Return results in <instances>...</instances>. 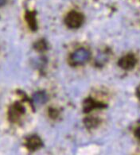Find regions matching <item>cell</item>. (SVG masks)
<instances>
[{
	"mask_svg": "<svg viewBox=\"0 0 140 155\" xmlns=\"http://www.w3.org/2000/svg\"><path fill=\"white\" fill-rule=\"evenodd\" d=\"M49 116L52 117L53 119H55L56 117L58 116V111L56 109H49Z\"/></svg>",
	"mask_w": 140,
	"mask_h": 155,
	"instance_id": "obj_11",
	"label": "cell"
},
{
	"mask_svg": "<svg viewBox=\"0 0 140 155\" xmlns=\"http://www.w3.org/2000/svg\"><path fill=\"white\" fill-rule=\"evenodd\" d=\"M90 58V52L81 48L72 53L69 58V64L72 66H78L85 64Z\"/></svg>",
	"mask_w": 140,
	"mask_h": 155,
	"instance_id": "obj_1",
	"label": "cell"
},
{
	"mask_svg": "<svg viewBox=\"0 0 140 155\" xmlns=\"http://www.w3.org/2000/svg\"><path fill=\"white\" fill-rule=\"evenodd\" d=\"M33 100L36 104H42L46 102L47 100H48V96L45 91H37L36 93H34V96H33Z\"/></svg>",
	"mask_w": 140,
	"mask_h": 155,
	"instance_id": "obj_8",
	"label": "cell"
},
{
	"mask_svg": "<svg viewBox=\"0 0 140 155\" xmlns=\"http://www.w3.org/2000/svg\"><path fill=\"white\" fill-rule=\"evenodd\" d=\"M135 137L138 138V140H140V127L135 130Z\"/></svg>",
	"mask_w": 140,
	"mask_h": 155,
	"instance_id": "obj_12",
	"label": "cell"
},
{
	"mask_svg": "<svg viewBox=\"0 0 140 155\" xmlns=\"http://www.w3.org/2000/svg\"><path fill=\"white\" fill-rule=\"evenodd\" d=\"M84 15L80 12L72 11H70L68 15H66L65 18V23L69 29H78L82 26L84 22Z\"/></svg>",
	"mask_w": 140,
	"mask_h": 155,
	"instance_id": "obj_2",
	"label": "cell"
},
{
	"mask_svg": "<svg viewBox=\"0 0 140 155\" xmlns=\"http://www.w3.org/2000/svg\"><path fill=\"white\" fill-rule=\"evenodd\" d=\"M99 123H100V120L96 118H93V117H88L85 119V127L88 129L95 127L96 126L99 125Z\"/></svg>",
	"mask_w": 140,
	"mask_h": 155,
	"instance_id": "obj_9",
	"label": "cell"
},
{
	"mask_svg": "<svg viewBox=\"0 0 140 155\" xmlns=\"http://www.w3.org/2000/svg\"><path fill=\"white\" fill-rule=\"evenodd\" d=\"M6 0H0V7H2L6 3Z\"/></svg>",
	"mask_w": 140,
	"mask_h": 155,
	"instance_id": "obj_14",
	"label": "cell"
},
{
	"mask_svg": "<svg viewBox=\"0 0 140 155\" xmlns=\"http://www.w3.org/2000/svg\"><path fill=\"white\" fill-rule=\"evenodd\" d=\"M25 107L20 103L13 104L8 110V119L11 123H18L21 117L25 114Z\"/></svg>",
	"mask_w": 140,
	"mask_h": 155,
	"instance_id": "obj_3",
	"label": "cell"
},
{
	"mask_svg": "<svg viewBox=\"0 0 140 155\" xmlns=\"http://www.w3.org/2000/svg\"><path fill=\"white\" fill-rule=\"evenodd\" d=\"M25 19L27 21V24L30 29L33 31H36L38 30V22L36 19V12L34 11H27L25 13Z\"/></svg>",
	"mask_w": 140,
	"mask_h": 155,
	"instance_id": "obj_7",
	"label": "cell"
},
{
	"mask_svg": "<svg viewBox=\"0 0 140 155\" xmlns=\"http://www.w3.org/2000/svg\"><path fill=\"white\" fill-rule=\"evenodd\" d=\"M42 145V141L38 135H31L25 139V147L32 152L39 150Z\"/></svg>",
	"mask_w": 140,
	"mask_h": 155,
	"instance_id": "obj_6",
	"label": "cell"
},
{
	"mask_svg": "<svg viewBox=\"0 0 140 155\" xmlns=\"http://www.w3.org/2000/svg\"><path fill=\"white\" fill-rule=\"evenodd\" d=\"M136 96L140 100V85L137 87V90H136Z\"/></svg>",
	"mask_w": 140,
	"mask_h": 155,
	"instance_id": "obj_13",
	"label": "cell"
},
{
	"mask_svg": "<svg viewBox=\"0 0 140 155\" xmlns=\"http://www.w3.org/2000/svg\"><path fill=\"white\" fill-rule=\"evenodd\" d=\"M137 61H137L135 56L132 53H129L119 60L118 65L124 70H131L136 65Z\"/></svg>",
	"mask_w": 140,
	"mask_h": 155,
	"instance_id": "obj_4",
	"label": "cell"
},
{
	"mask_svg": "<svg viewBox=\"0 0 140 155\" xmlns=\"http://www.w3.org/2000/svg\"><path fill=\"white\" fill-rule=\"evenodd\" d=\"M106 104L100 103L99 101L93 100L92 98L89 97L84 101L83 104V111L85 113H89L94 109H101L106 107Z\"/></svg>",
	"mask_w": 140,
	"mask_h": 155,
	"instance_id": "obj_5",
	"label": "cell"
},
{
	"mask_svg": "<svg viewBox=\"0 0 140 155\" xmlns=\"http://www.w3.org/2000/svg\"><path fill=\"white\" fill-rule=\"evenodd\" d=\"M34 48H35V49H36V50H38V51H39V52L46 50L47 43L45 42L44 40L38 41V42L35 43V45H34Z\"/></svg>",
	"mask_w": 140,
	"mask_h": 155,
	"instance_id": "obj_10",
	"label": "cell"
}]
</instances>
